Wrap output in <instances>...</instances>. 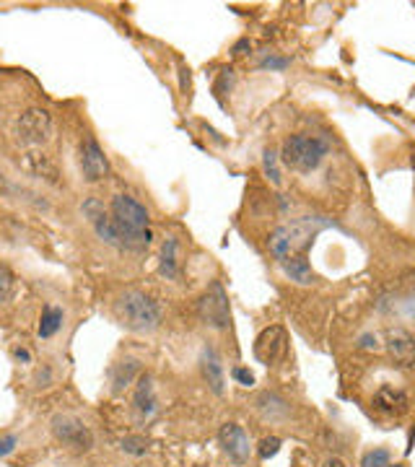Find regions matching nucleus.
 Listing matches in <instances>:
<instances>
[{"mask_svg": "<svg viewBox=\"0 0 415 467\" xmlns=\"http://www.w3.org/2000/svg\"><path fill=\"white\" fill-rule=\"evenodd\" d=\"M112 223H115V247L143 252L148 249L150 239V216L135 197L130 195H115L109 208Z\"/></svg>", "mask_w": 415, "mask_h": 467, "instance_id": "nucleus-1", "label": "nucleus"}, {"mask_svg": "<svg viewBox=\"0 0 415 467\" xmlns=\"http://www.w3.org/2000/svg\"><path fill=\"white\" fill-rule=\"evenodd\" d=\"M335 226L332 218H325V216H301V218L286 223V226H278V229L270 234L267 239V247L275 255L278 263H288L293 257H307V249L314 242L319 231Z\"/></svg>", "mask_w": 415, "mask_h": 467, "instance_id": "nucleus-2", "label": "nucleus"}, {"mask_svg": "<svg viewBox=\"0 0 415 467\" xmlns=\"http://www.w3.org/2000/svg\"><path fill=\"white\" fill-rule=\"evenodd\" d=\"M115 314L127 330H135V333H150L161 325L159 301L138 288H127L125 293H120V299L115 301Z\"/></svg>", "mask_w": 415, "mask_h": 467, "instance_id": "nucleus-3", "label": "nucleus"}, {"mask_svg": "<svg viewBox=\"0 0 415 467\" xmlns=\"http://www.w3.org/2000/svg\"><path fill=\"white\" fill-rule=\"evenodd\" d=\"M327 146L325 138H319V135H307V132H299V135H291V138H286L283 141V148H281V159L286 167L296 169V172H304V174H309L314 169L325 161Z\"/></svg>", "mask_w": 415, "mask_h": 467, "instance_id": "nucleus-4", "label": "nucleus"}, {"mask_svg": "<svg viewBox=\"0 0 415 467\" xmlns=\"http://www.w3.org/2000/svg\"><path fill=\"white\" fill-rule=\"evenodd\" d=\"M16 138L24 146H45L52 138V115L42 106H29L21 112L16 123Z\"/></svg>", "mask_w": 415, "mask_h": 467, "instance_id": "nucleus-5", "label": "nucleus"}, {"mask_svg": "<svg viewBox=\"0 0 415 467\" xmlns=\"http://www.w3.org/2000/svg\"><path fill=\"white\" fill-rule=\"evenodd\" d=\"M197 312L208 327L216 330H226L231 325V309H229V296L223 291L221 281H213L208 286V291L197 301Z\"/></svg>", "mask_w": 415, "mask_h": 467, "instance_id": "nucleus-6", "label": "nucleus"}, {"mask_svg": "<svg viewBox=\"0 0 415 467\" xmlns=\"http://www.w3.org/2000/svg\"><path fill=\"white\" fill-rule=\"evenodd\" d=\"M52 433L55 439L65 444V447H71L76 452H89L94 447V433L89 431V426L83 424L80 418L76 415H68V413H60L52 418Z\"/></svg>", "mask_w": 415, "mask_h": 467, "instance_id": "nucleus-7", "label": "nucleus"}, {"mask_svg": "<svg viewBox=\"0 0 415 467\" xmlns=\"http://www.w3.org/2000/svg\"><path fill=\"white\" fill-rule=\"evenodd\" d=\"M80 172H83V179L86 182H101L106 174H109V161H106L104 151L97 143V138L86 135L80 141Z\"/></svg>", "mask_w": 415, "mask_h": 467, "instance_id": "nucleus-8", "label": "nucleus"}, {"mask_svg": "<svg viewBox=\"0 0 415 467\" xmlns=\"http://www.w3.org/2000/svg\"><path fill=\"white\" fill-rule=\"evenodd\" d=\"M133 410L141 424H148L150 418L159 413V397H156V384L150 379V374L138 377V387H135L133 395Z\"/></svg>", "mask_w": 415, "mask_h": 467, "instance_id": "nucleus-9", "label": "nucleus"}, {"mask_svg": "<svg viewBox=\"0 0 415 467\" xmlns=\"http://www.w3.org/2000/svg\"><path fill=\"white\" fill-rule=\"evenodd\" d=\"M223 452L229 454V459L234 465H244L249 459V436L244 433V428L237 424H223L218 431Z\"/></svg>", "mask_w": 415, "mask_h": 467, "instance_id": "nucleus-10", "label": "nucleus"}, {"mask_svg": "<svg viewBox=\"0 0 415 467\" xmlns=\"http://www.w3.org/2000/svg\"><path fill=\"white\" fill-rule=\"evenodd\" d=\"M387 353L392 356V361L402 366V369H413L415 366V337L407 330H389L387 333Z\"/></svg>", "mask_w": 415, "mask_h": 467, "instance_id": "nucleus-11", "label": "nucleus"}, {"mask_svg": "<svg viewBox=\"0 0 415 467\" xmlns=\"http://www.w3.org/2000/svg\"><path fill=\"white\" fill-rule=\"evenodd\" d=\"M283 348H286V333H283L281 325H273L262 330L260 337L255 340V356L257 361L262 363H275L281 358Z\"/></svg>", "mask_w": 415, "mask_h": 467, "instance_id": "nucleus-12", "label": "nucleus"}, {"mask_svg": "<svg viewBox=\"0 0 415 467\" xmlns=\"http://www.w3.org/2000/svg\"><path fill=\"white\" fill-rule=\"evenodd\" d=\"M24 169L29 174L36 176V179H45L50 185H57L60 182V169L52 161V156H47L42 151H29L24 156Z\"/></svg>", "mask_w": 415, "mask_h": 467, "instance_id": "nucleus-13", "label": "nucleus"}, {"mask_svg": "<svg viewBox=\"0 0 415 467\" xmlns=\"http://www.w3.org/2000/svg\"><path fill=\"white\" fill-rule=\"evenodd\" d=\"M200 369H203V379L208 382V387H211L216 395H221L223 384H226V377H223L221 356H218V351H216L213 345H205L203 348V356H200Z\"/></svg>", "mask_w": 415, "mask_h": 467, "instance_id": "nucleus-14", "label": "nucleus"}, {"mask_svg": "<svg viewBox=\"0 0 415 467\" xmlns=\"http://www.w3.org/2000/svg\"><path fill=\"white\" fill-rule=\"evenodd\" d=\"M374 407L381 410V413H389V415H400L407 410V395L402 389H395L384 384L379 387V392L374 395Z\"/></svg>", "mask_w": 415, "mask_h": 467, "instance_id": "nucleus-15", "label": "nucleus"}, {"mask_svg": "<svg viewBox=\"0 0 415 467\" xmlns=\"http://www.w3.org/2000/svg\"><path fill=\"white\" fill-rule=\"evenodd\" d=\"M135 377H141V361L135 358H125V361H117L112 369H109V379H112V392L120 395L127 384H133Z\"/></svg>", "mask_w": 415, "mask_h": 467, "instance_id": "nucleus-16", "label": "nucleus"}, {"mask_svg": "<svg viewBox=\"0 0 415 467\" xmlns=\"http://www.w3.org/2000/svg\"><path fill=\"white\" fill-rule=\"evenodd\" d=\"M179 242L174 237H167L164 247H161L159 255V273L167 278V281H177L179 278Z\"/></svg>", "mask_w": 415, "mask_h": 467, "instance_id": "nucleus-17", "label": "nucleus"}, {"mask_svg": "<svg viewBox=\"0 0 415 467\" xmlns=\"http://www.w3.org/2000/svg\"><path fill=\"white\" fill-rule=\"evenodd\" d=\"M283 273L288 275L293 283H299V286H309L314 283V270H311V265L307 257H293L288 263H283Z\"/></svg>", "mask_w": 415, "mask_h": 467, "instance_id": "nucleus-18", "label": "nucleus"}, {"mask_svg": "<svg viewBox=\"0 0 415 467\" xmlns=\"http://www.w3.org/2000/svg\"><path fill=\"white\" fill-rule=\"evenodd\" d=\"M62 309L60 307H52V304H47L45 309H42V319H39V337L42 340H47V337L57 335V330L62 327Z\"/></svg>", "mask_w": 415, "mask_h": 467, "instance_id": "nucleus-19", "label": "nucleus"}, {"mask_svg": "<svg viewBox=\"0 0 415 467\" xmlns=\"http://www.w3.org/2000/svg\"><path fill=\"white\" fill-rule=\"evenodd\" d=\"M257 407H260V413L267 415V418H283V415H288V403L283 400V397L273 395V392H262V395L257 397Z\"/></svg>", "mask_w": 415, "mask_h": 467, "instance_id": "nucleus-20", "label": "nucleus"}, {"mask_svg": "<svg viewBox=\"0 0 415 467\" xmlns=\"http://www.w3.org/2000/svg\"><path fill=\"white\" fill-rule=\"evenodd\" d=\"M148 439H143V436H125L122 441H120V449L125 452V454H130V457H143L146 452H148Z\"/></svg>", "mask_w": 415, "mask_h": 467, "instance_id": "nucleus-21", "label": "nucleus"}, {"mask_svg": "<svg viewBox=\"0 0 415 467\" xmlns=\"http://www.w3.org/2000/svg\"><path fill=\"white\" fill-rule=\"evenodd\" d=\"M262 172H265V176L273 182V185H281V167H278V156H275V151L267 148L265 153H262Z\"/></svg>", "mask_w": 415, "mask_h": 467, "instance_id": "nucleus-22", "label": "nucleus"}, {"mask_svg": "<svg viewBox=\"0 0 415 467\" xmlns=\"http://www.w3.org/2000/svg\"><path fill=\"white\" fill-rule=\"evenodd\" d=\"M389 465V452L387 449H371L363 454L361 467H387Z\"/></svg>", "mask_w": 415, "mask_h": 467, "instance_id": "nucleus-23", "label": "nucleus"}, {"mask_svg": "<svg viewBox=\"0 0 415 467\" xmlns=\"http://www.w3.org/2000/svg\"><path fill=\"white\" fill-rule=\"evenodd\" d=\"M13 293V273L6 265H0V304H6Z\"/></svg>", "mask_w": 415, "mask_h": 467, "instance_id": "nucleus-24", "label": "nucleus"}, {"mask_svg": "<svg viewBox=\"0 0 415 467\" xmlns=\"http://www.w3.org/2000/svg\"><path fill=\"white\" fill-rule=\"evenodd\" d=\"M278 449H281V439L278 436H267V439L260 441V447H257V454L262 459H270L278 454Z\"/></svg>", "mask_w": 415, "mask_h": 467, "instance_id": "nucleus-25", "label": "nucleus"}, {"mask_svg": "<svg viewBox=\"0 0 415 467\" xmlns=\"http://www.w3.org/2000/svg\"><path fill=\"white\" fill-rule=\"evenodd\" d=\"M288 57H275V55H267L260 60V68H265V71H283V68H288Z\"/></svg>", "mask_w": 415, "mask_h": 467, "instance_id": "nucleus-26", "label": "nucleus"}, {"mask_svg": "<svg viewBox=\"0 0 415 467\" xmlns=\"http://www.w3.org/2000/svg\"><path fill=\"white\" fill-rule=\"evenodd\" d=\"M18 444V436H13V433H3L0 436V457H8L10 452L16 449Z\"/></svg>", "mask_w": 415, "mask_h": 467, "instance_id": "nucleus-27", "label": "nucleus"}, {"mask_svg": "<svg viewBox=\"0 0 415 467\" xmlns=\"http://www.w3.org/2000/svg\"><path fill=\"white\" fill-rule=\"evenodd\" d=\"M231 377L237 382H241L244 387H249V384H255V377H252V371H247V369H241V366H237V369L231 371Z\"/></svg>", "mask_w": 415, "mask_h": 467, "instance_id": "nucleus-28", "label": "nucleus"}, {"mask_svg": "<svg viewBox=\"0 0 415 467\" xmlns=\"http://www.w3.org/2000/svg\"><path fill=\"white\" fill-rule=\"evenodd\" d=\"M231 83H234V71H221V78H218V83H216V91L223 94L226 88H231Z\"/></svg>", "mask_w": 415, "mask_h": 467, "instance_id": "nucleus-29", "label": "nucleus"}, {"mask_svg": "<svg viewBox=\"0 0 415 467\" xmlns=\"http://www.w3.org/2000/svg\"><path fill=\"white\" fill-rule=\"evenodd\" d=\"M13 358H16L18 363H31V353H29V348H24V345H16V348H13Z\"/></svg>", "mask_w": 415, "mask_h": 467, "instance_id": "nucleus-30", "label": "nucleus"}, {"mask_svg": "<svg viewBox=\"0 0 415 467\" xmlns=\"http://www.w3.org/2000/svg\"><path fill=\"white\" fill-rule=\"evenodd\" d=\"M179 81H182V91H190V71H187L185 65H182V62H179Z\"/></svg>", "mask_w": 415, "mask_h": 467, "instance_id": "nucleus-31", "label": "nucleus"}, {"mask_svg": "<svg viewBox=\"0 0 415 467\" xmlns=\"http://www.w3.org/2000/svg\"><path fill=\"white\" fill-rule=\"evenodd\" d=\"M249 50V39H239L237 44H234V55H244Z\"/></svg>", "mask_w": 415, "mask_h": 467, "instance_id": "nucleus-32", "label": "nucleus"}, {"mask_svg": "<svg viewBox=\"0 0 415 467\" xmlns=\"http://www.w3.org/2000/svg\"><path fill=\"white\" fill-rule=\"evenodd\" d=\"M361 348H377V337L363 335V337H361Z\"/></svg>", "mask_w": 415, "mask_h": 467, "instance_id": "nucleus-33", "label": "nucleus"}, {"mask_svg": "<svg viewBox=\"0 0 415 467\" xmlns=\"http://www.w3.org/2000/svg\"><path fill=\"white\" fill-rule=\"evenodd\" d=\"M322 467H345V462L343 459H337V457H330Z\"/></svg>", "mask_w": 415, "mask_h": 467, "instance_id": "nucleus-34", "label": "nucleus"}, {"mask_svg": "<svg viewBox=\"0 0 415 467\" xmlns=\"http://www.w3.org/2000/svg\"><path fill=\"white\" fill-rule=\"evenodd\" d=\"M387 467H402V465H387Z\"/></svg>", "mask_w": 415, "mask_h": 467, "instance_id": "nucleus-35", "label": "nucleus"}]
</instances>
